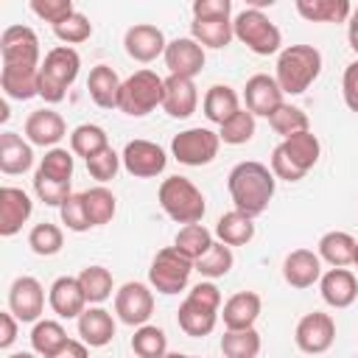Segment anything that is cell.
Segmentation results:
<instances>
[{"label": "cell", "instance_id": "cell-59", "mask_svg": "<svg viewBox=\"0 0 358 358\" xmlns=\"http://www.w3.org/2000/svg\"><path fill=\"white\" fill-rule=\"evenodd\" d=\"M162 358H182V355H179V352H165Z\"/></svg>", "mask_w": 358, "mask_h": 358}, {"label": "cell", "instance_id": "cell-8", "mask_svg": "<svg viewBox=\"0 0 358 358\" xmlns=\"http://www.w3.org/2000/svg\"><path fill=\"white\" fill-rule=\"evenodd\" d=\"M193 271H196V263L185 252H179L176 246H165L151 260L148 282L159 294H179L190 282V274Z\"/></svg>", "mask_w": 358, "mask_h": 358}, {"label": "cell", "instance_id": "cell-14", "mask_svg": "<svg viewBox=\"0 0 358 358\" xmlns=\"http://www.w3.org/2000/svg\"><path fill=\"white\" fill-rule=\"evenodd\" d=\"M8 310L20 322H39L45 310V288L36 277H17L8 288Z\"/></svg>", "mask_w": 358, "mask_h": 358}, {"label": "cell", "instance_id": "cell-9", "mask_svg": "<svg viewBox=\"0 0 358 358\" xmlns=\"http://www.w3.org/2000/svg\"><path fill=\"white\" fill-rule=\"evenodd\" d=\"M218 145H221L218 131L204 129V126H193V129L179 131V134L171 140V154H173L182 165L201 168V165H207V162L215 159Z\"/></svg>", "mask_w": 358, "mask_h": 358}, {"label": "cell", "instance_id": "cell-30", "mask_svg": "<svg viewBox=\"0 0 358 358\" xmlns=\"http://www.w3.org/2000/svg\"><path fill=\"white\" fill-rule=\"evenodd\" d=\"M201 109H204V117L210 123H227L235 112H241V101H238V92L227 84H213L201 101Z\"/></svg>", "mask_w": 358, "mask_h": 358}, {"label": "cell", "instance_id": "cell-29", "mask_svg": "<svg viewBox=\"0 0 358 358\" xmlns=\"http://www.w3.org/2000/svg\"><path fill=\"white\" fill-rule=\"evenodd\" d=\"M34 165V148L25 143L17 131H3L0 134V171L8 176L25 173Z\"/></svg>", "mask_w": 358, "mask_h": 358}, {"label": "cell", "instance_id": "cell-51", "mask_svg": "<svg viewBox=\"0 0 358 358\" xmlns=\"http://www.w3.org/2000/svg\"><path fill=\"white\" fill-rule=\"evenodd\" d=\"M31 11H34L39 20L50 22V28H53L56 22H62L64 17H70L76 8H73L70 0H31Z\"/></svg>", "mask_w": 358, "mask_h": 358}, {"label": "cell", "instance_id": "cell-48", "mask_svg": "<svg viewBox=\"0 0 358 358\" xmlns=\"http://www.w3.org/2000/svg\"><path fill=\"white\" fill-rule=\"evenodd\" d=\"M34 193L39 196V201L42 204H48V207H62L70 196H73V190H70V182H56V179H50V176H45V173H34Z\"/></svg>", "mask_w": 358, "mask_h": 358}, {"label": "cell", "instance_id": "cell-41", "mask_svg": "<svg viewBox=\"0 0 358 358\" xmlns=\"http://www.w3.org/2000/svg\"><path fill=\"white\" fill-rule=\"evenodd\" d=\"M232 263H235L232 246H227V243L215 241V243L210 246V252H207V255H201V257L196 260V271H199L201 277H207V280H215V277L229 274Z\"/></svg>", "mask_w": 358, "mask_h": 358}, {"label": "cell", "instance_id": "cell-50", "mask_svg": "<svg viewBox=\"0 0 358 358\" xmlns=\"http://www.w3.org/2000/svg\"><path fill=\"white\" fill-rule=\"evenodd\" d=\"M59 213H62V224H64L67 229H73V232H84V229L92 227L90 218H87L84 196H81V193H73V196L59 207Z\"/></svg>", "mask_w": 358, "mask_h": 358}, {"label": "cell", "instance_id": "cell-10", "mask_svg": "<svg viewBox=\"0 0 358 358\" xmlns=\"http://www.w3.org/2000/svg\"><path fill=\"white\" fill-rule=\"evenodd\" d=\"M115 313L129 327L148 324L154 313V294L145 282H123L120 291H115Z\"/></svg>", "mask_w": 358, "mask_h": 358}, {"label": "cell", "instance_id": "cell-42", "mask_svg": "<svg viewBox=\"0 0 358 358\" xmlns=\"http://www.w3.org/2000/svg\"><path fill=\"white\" fill-rule=\"evenodd\" d=\"M131 350L137 358H162L168 352V338L157 324H143L131 336Z\"/></svg>", "mask_w": 358, "mask_h": 358}, {"label": "cell", "instance_id": "cell-27", "mask_svg": "<svg viewBox=\"0 0 358 358\" xmlns=\"http://www.w3.org/2000/svg\"><path fill=\"white\" fill-rule=\"evenodd\" d=\"M78 336L87 347H106L115 338V319L106 308L92 305L78 316Z\"/></svg>", "mask_w": 358, "mask_h": 358}, {"label": "cell", "instance_id": "cell-1", "mask_svg": "<svg viewBox=\"0 0 358 358\" xmlns=\"http://www.w3.org/2000/svg\"><path fill=\"white\" fill-rule=\"evenodd\" d=\"M227 187H229V196H232L235 210L243 213V215H249V218H257L260 213H266L268 201L274 199L277 176L263 162L246 159V162H238L229 171Z\"/></svg>", "mask_w": 358, "mask_h": 358}, {"label": "cell", "instance_id": "cell-28", "mask_svg": "<svg viewBox=\"0 0 358 358\" xmlns=\"http://www.w3.org/2000/svg\"><path fill=\"white\" fill-rule=\"evenodd\" d=\"M120 87H123V81L117 78V73L109 64H95L90 70L87 90H90V98H92L95 106H101V109H117Z\"/></svg>", "mask_w": 358, "mask_h": 358}, {"label": "cell", "instance_id": "cell-12", "mask_svg": "<svg viewBox=\"0 0 358 358\" xmlns=\"http://www.w3.org/2000/svg\"><path fill=\"white\" fill-rule=\"evenodd\" d=\"M120 159H123V168L137 179L159 176L165 171V165H168L165 151L151 140H129L123 154H120Z\"/></svg>", "mask_w": 358, "mask_h": 358}, {"label": "cell", "instance_id": "cell-3", "mask_svg": "<svg viewBox=\"0 0 358 358\" xmlns=\"http://www.w3.org/2000/svg\"><path fill=\"white\" fill-rule=\"evenodd\" d=\"M319 154L322 145L313 131L291 134L271 151V173L285 182H299L319 162Z\"/></svg>", "mask_w": 358, "mask_h": 358}, {"label": "cell", "instance_id": "cell-2", "mask_svg": "<svg viewBox=\"0 0 358 358\" xmlns=\"http://www.w3.org/2000/svg\"><path fill=\"white\" fill-rule=\"evenodd\" d=\"M322 73V53L313 45H288L277 56L274 78L282 95H302Z\"/></svg>", "mask_w": 358, "mask_h": 358}, {"label": "cell", "instance_id": "cell-33", "mask_svg": "<svg viewBox=\"0 0 358 358\" xmlns=\"http://www.w3.org/2000/svg\"><path fill=\"white\" fill-rule=\"evenodd\" d=\"M215 238L227 246H246L252 238H255V224L249 215L238 213V210H229L218 218L215 224Z\"/></svg>", "mask_w": 358, "mask_h": 358}, {"label": "cell", "instance_id": "cell-39", "mask_svg": "<svg viewBox=\"0 0 358 358\" xmlns=\"http://www.w3.org/2000/svg\"><path fill=\"white\" fill-rule=\"evenodd\" d=\"M78 282H81V291H84V296H87L90 305H101V302H106L112 296V274L103 266H87V268H81Z\"/></svg>", "mask_w": 358, "mask_h": 358}, {"label": "cell", "instance_id": "cell-7", "mask_svg": "<svg viewBox=\"0 0 358 358\" xmlns=\"http://www.w3.org/2000/svg\"><path fill=\"white\" fill-rule=\"evenodd\" d=\"M232 34H235V39H241L257 56H271L282 45L280 28L260 8H243V11H238V17L232 20Z\"/></svg>", "mask_w": 358, "mask_h": 358}, {"label": "cell", "instance_id": "cell-25", "mask_svg": "<svg viewBox=\"0 0 358 358\" xmlns=\"http://www.w3.org/2000/svg\"><path fill=\"white\" fill-rule=\"evenodd\" d=\"M260 296L255 291H238L224 302L221 319L227 330H249L255 327L257 316H260Z\"/></svg>", "mask_w": 358, "mask_h": 358}, {"label": "cell", "instance_id": "cell-4", "mask_svg": "<svg viewBox=\"0 0 358 358\" xmlns=\"http://www.w3.org/2000/svg\"><path fill=\"white\" fill-rule=\"evenodd\" d=\"M81 56L70 45H59L45 53V62L39 64V98L48 103H59L67 95V87L78 78Z\"/></svg>", "mask_w": 358, "mask_h": 358}, {"label": "cell", "instance_id": "cell-52", "mask_svg": "<svg viewBox=\"0 0 358 358\" xmlns=\"http://www.w3.org/2000/svg\"><path fill=\"white\" fill-rule=\"evenodd\" d=\"M232 3L229 0H196L193 20H229Z\"/></svg>", "mask_w": 358, "mask_h": 358}, {"label": "cell", "instance_id": "cell-18", "mask_svg": "<svg viewBox=\"0 0 358 358\" xmlns=\"http://www.w3.org/2000/svg\"><path fill=\"white\" fill-rule=\"evenodd\" d=\"M34 213V201L25 190L20 187H0V235L3 238H11L22 229V224L31 218Z\"/></svg>", "mask_w": 358, "mask_h": 358}, {"label": "cell", "instance_id": "cell-45", "mask_svg": "<svg viewBox=\"0 0 358 358\" xmlns=\"http://www.w3.org/2000/svg\"><path fill=\"white\" fill-rule=\"evenodd\" d=\"M28 246H31L39 257H50V255L62 252L64 235H62V229H59L56 224L42 221V224H36V227L28 232Z\"/></svg>", "mask_w": 358, "mask_h": 358}, {"label": "cell", "instance_id": "cell-24", "mask_svg": "<svg viewBox=\"0 0 358 358\" xmlns=\"http://www.w3.org/2000/svg\"><path fill=\"white\" fill-rule=\"evenodd\" d=\"M176 322H179V330L185 336H193V338H204L213 333L215 322H218V308H210L193 296H187L179 310H176Z\"/></svg>", "mask_w": 358, "mask_h": 358}, {"label": "cell", "instance_id": "cell-19", "mask_svg": "<svg viewBox=\"0 0 358 358\" xmlns=\"http://www.w3.org/2000/svg\"><path fill=\"white\" fill-rule=\"evenodd\" d=\"M48 305L59 319H78L87 310V296L78 277H56L48 291Z\"/></svg>", "mask_w": 358, "mask_h": 358}, {"label": "cell", "instance_id": "cell-61", "mask_svg": "<svg viewBox=\"0 0 358 358\" xmlns=\"http://www.w3.org/2000/svg\"><path fill=\"white\" fill-rule=\"evenodd\" d=\"M182 358H199V355H182Z\"/></svg>", "mask_w": 358, "mask_h": 358}, {"label": "cell", "instance_id": "cell-40", "mask_svg": "<svg viewBox=\"0 0 358 358\" xmlns=\"http://www.w3.org/2000/svg\"><path fill=\"white\" fill-rule=\"evenodd\" d=\"M106 145H109L106 131H103L101 126H95V123H81V126H76L73 134H70V151L78 154V157H84V159L95 157V154L103 151Z\"/></svg>", "mask_w": 358, "mask_h": 358}, {"label": "cell", "instance_id": "cell-34", "mask_svg": "<svg viewBox=\"0 0 358 358\" xmlns=\"http://www.w3.org/2000/svg\"><path fill=\"white\" fill-rule=\"evenodd\" d=\"M81 196H84V210H87V218H90L92 227H103V224H109L115 218L117 199H115V193L109 187L98 185V187L84 190Z\"/></svg>", "mask_w": 358, "mask_h": 358}, {"label": "cell", "instance_id": "cell-5", "mask_svg": "<svg viewBox=\"0 0 358 358\" xmlns=\"http://www.w3.org/2000/svg\"><path fill=\"white\" fill-rule=\"evenodd\" d=\"M157 199H159V207L165 210V215L176 224H199L204 218V196L201 190L185 179V176H168L162 179L159 190H157Z\"/></svg>", "mask_w": 358, "mask_h": 358}, {"label": "cell", "instance_id": "cell-17", "mask_svg": "<svg viewBox=\"0 0 358 358\" xmlns=\"http://www.w3.org/2000/svg\"><path fill=\"white\" fill-rule=\"evenodd\" d=\"M123 48H126V53H129L134 62L148 64V62H154L157 56L165 53L168 42H165V34H162L157 25L137 22V25H131V28L126 31V36H123Z\"/></svg>", "mask_w": 358, "mask_h": 358}, {"label": "cell", "instance_id": "cell-49", "mask_svg": "<svg viewBox=\"0 0 358 358\" xmlns=\"http://www.w3.org/2000/svg\"><path fill=\"white\" fill-rule=\"evenodd\" d=\"M120 154L112 148V145H106L103 151H98L95 157H90L87 159V171H90V176L92 179H98V182H109V179H115L117 176V171H120Z\"/></svg>", "mask_w": 358, "mask_h": 358}, {"label": "cell", "instance_id": "cell-20", "mask_svg": "<svg viewBox=\"0 0 358 358\" xmlns=\"http://www.w3.org/2000/svg\"><path fill=\"white\" fill-rule=\"evenodd\" d=\"M67 134V123L59 112L53 109H34L25 117V137L31 145L42 148H56V143Z\"/></svg>", "mask_w": 358, "mask_h": 358}, {"label": "cell", "instance_id": "cell-32", "mask_svg": "<svg viewBox=\"0 0 358 358\" xmlns=\"http://www.w3.org/2000/svg\"><path fill=\"white\" fill-rule=\"evenodd\" d=\"M296 11L308 22H347L352 6L350 0H296Z\"/></svg>", "mask_w": 358, "mask_h": 358}, {"label": "cell", "instance_id": "cell-38", "mask_svg": "<svg viewBox=\"0 0 358 358\" xmlns=\"http://www.w3.org/2000/svg\"><path fill=\"white\" fill-rule=\"evenodd\" d=\"M260 352V333L249 330H227L221 336V355L224 358H257Z\"/></svg>", "mask_w": 358, "mask_h": 358}, {"label": "cell", "instance_id": "cell-58", "mask_svg": "<svg viewBox=\"0 0 358 358\" xmlns=\"http://www.w3.org/2000/svg\"><path fill=\"white\" fill-rule=\"evenodd\" d=\"M8 358H36V352H11Z\"/></svg>", "mask_w": 358, "mask_h": 358}, {"label": "cell", "instance_id": "cell-46", "mask_svg": "<svg viewBox=\"0 0 358 358\" xmlns=\"http://www.w3.org/2000/svg\"><path fill=\"white\" fill-rule=\"evenodd\" d=\"M53 34L64 45H78V42H87L92 36V22L81 11H73L70 17H64L62 22L53 25Z\"/></svg>", "mask_w": 358, "mask_h": 358}, {"label": "cell", "instance_id": "cell-13", "mask_svg": "<svg viewBox=\"0 0 358 358\" xmlns=\"http://www.w3.org/2000/svg\"><path fill=\"white\" fill-rule=\"evenodd\" d=\"M3 64H31L39 67V36L28 25H8L0 34Z\"/></svg>", "mask_w": 358, "mask_h": 358}, {"label": "cell", "instance_id": "cell-56", "mask_svg": "<svg viewBox=\"0 0 358 358\" xmlns=\"http://www.w3.org/2000/svg\"><path fill=\"white\" fill-rule=\"evenodd\" d=\"M50 358H90V350H87L84 341H78V338H67Z\"/></svg>", "mask_w": 358, "mask_h": 358}, {"label": "cell", "instance_id": "cell-60", "mask_svg": "<svg viewBox=\"0 0 358 358\" xmlns=\"http://www.w3.org/2000/svg\"><path fill=\"white\" fill-rule=\"evenodd\" d=\"M352 263H355V266H358V243H355V260H352Z\"/></svg>", "mask_w": 358, "mask_h": 358}, {"label": "cell", "instance_id": "cell-47", "mask_svg": "<svg viewBox=\"0 0 358 358\" xmlns=\"http://www.w3.org/2000/svg\"><path fill=\"white\" fill-rule=\"evenodd\" d=\"M36 171L50 176V179H56V182H70V176H73V151L59 148V145L48 148Z\"/></svg>", "mask_w": 358, "mask_h": 358}, {"label": "cell", "instance_id": "cell-57", "mask_svg": "<svg viewBox=\"0 0 358 358\" xmlns=\"http://www.w3.org/2000/svg\"><path fill=\"white\" fill-rule=\"evenodd\" d=\"M347 39H350V48L358 53V6L352 8V14L347 20Z\"/></svg>", "mask_w": 358, "mask_h": 358}, {"label": "cell", "instance_id": "cell-16", "mask_svg": "<svg viewBox=\"0 0 358 358\" xmlns=\"http://www.w3.org/2000/svg\"><path fill=\"white\" fill-rule=\"evenodd\" d=\"M243 101H246V109L255 115V117H271L285 101H282V90L277 84L274 76H266V73H257L246 81L243 87Z\"/></svg>", "mask_w": 358, "mask_h": 358}, {"label": "cell", "instance_id": "cell-21", "mask_svg": "<svg viewBox=\"0 0 358 358\" xmlns=\"http://www.w3.org/2000/svg\"><path fill=\"white\" fill-rule=\"evenodd\" d=\"M282 277L291 288H310L322 280V257L310 249H294L282 260Z\"/></svg>", "mask_w": 358, "mask_h": 358}, {"label": "cell", "instance_id": "cell-35", "mask_svg": "<svg viewBox=\"0 0 358 358\" xmlns=\"http://www.w3.org/2000/svg\"><path fill=\"white\" fill-rule=\"evenodd\" d=\"M190 36L201 48H227L232 34V20H193L190 22Z\"/></svg>", "mask_w": 358, "mask_h": 358}, {"label": "cell", "instance_id": "cell-22", "mask_svg": "<svg viewBox=\"0 0 358 358\" xmlns=\"http://www.w3.org/2000/svg\"><path fill=\"white\" fill-rule=\"evenodd\" d=\"M319 291H322V299L330 308L341 310V308H350L355 302V296H358V280H355V274L350 268H330V271L322 274Z\"/></svg>", "mask_w": 358, "mask_h": 358}, {"label": "cell", "instance_id": "cell-23", "mask_svg": "<svg viewBox=\"0 0 358 358\" xmlns=\"http://www.w3.org/2000/svg\"><path fill=\"white\" fill-rule=\"evenodd\" d=\"M199 106V90L193 84V78H182V76H168L165 78V98H162V109L171 117H190Z\"/></svg>", "mask_w": 358, "mask_h": 358}, {"label": "cell", "instance_id": "cell-37", "mask_svg": "<svg viewBox=\"0 0 358 358\" xmlns=\"http://www.w3.org/2000/svg\"><path fill=\"white\" fill-rule=\"evenodd\" d=\"M67 341V333L62 327V322H53V319H39L31 330V347L36 355L42 358H50L62 344Z\"/></svg>", "mask_w": 358, "mask_h": 358}, {"label": "cell", "instance_id": "cell-31", "mask_svg": "<svg viewBox=\"0 0 358 358\" xmlns=\"http://www.w3.org/2000/svg\"><path fill=\"white\" fill-rule=\"evenodd\" d=\"M355 238L350 232H341V229H333V232H324L319 238V257L327 260L333 268H344L355 260Z\"/></svg>", "mask_w": 358, "mask_h": 358}, {"label": "cell", "instance_id": "cell-6", "mask_svg": "<svg viewBox=\"0 0 358 358\" xmlns=\"http://www.w3.org/2000/svg\"><path fill=\"white\" fill-rule=\"evenodd\" d=\"M162 98H165V78H159L154 70H137L120 87L117 109L131 117H143L157 106H162Z\"/></svg>", "mask_w": 358, "mask_h": 358}, {"label": "cell", "instance_id": "cell-11", "mask_svg": "<svg viewBox=\"0 0 358 358\" xmlns=\"http://www.w3.org/2000/svg\"><path fill=\"white\" fill-rule=\"evenodd\" d=\"M294 341L302 352L308 355H322L333 347L336 341V322L330 313H322V310H313V313H305L299 322H296V330H294Z\"/></svg>", "mask_w": 358, "mask_h": 358}, {"label": "cell", "instance_id": "cell-43", "mask_svg": "<svg viewBox=\"0 0 358 358\" xmlns=\"http://www.w3.org/2000/svg\"><path fill=\"white\" fill-rule=\"evenodd\" d=\"M268 126H271L282 140L291 137V134H299V131H310L308 115H305L299 106H294V103H282V106L268 117Z\"/></svg>", "mask_w": 358, "mask_h": 358}, {"label": "cell", "instance_id": "cell-54", "mask_svg": "<svg viewBox=\"0 0 358 358\" xmlns=\"http://www.w3.org/2000/svg\"><path fill=\"white\" fill-rule=\"evenodd\" d=\"M187 296H193V299H199V302H204V305H210V308H218V310H221V291H218V285H215L213 280L196 282V285L187 291Z\"/></svg>", "mask_w": 358, "mask_h": 358}, {"label": "cell", "instance_id": "cell-44", "mask_svg": "<svg viewBox=\"0 0 358 358\" xmlns=\"http://www.w3.org/2000/svg\"><path fill=\"white\" fill-rule=\"evenodd\" d=\"M218 137L227 145H243V143H249L255 137V115L249 109L235 112L227 123L218 126Z\"/></svg>", "mask_w": 358, "mask_h": 358}, {"label": "cell", "instance_id": "cell-55", "mask_svg": "<svg viewBox=\"0 0 358 358\" xmlns=\"http://www.w3.org/2000/svg\"><path fill=\"white\" fill-rule=\"evenodd\" d=\"M17 338V316L11 310L0 313V350H8Z\"/></svg>", "mask_w": 358, "mask_h": 358}, {"label": "cell", "instance_id": "cell-26", "mask_svg": "<svg viewBox=\"0 0 358 358\" xmlns=\"http://www.w3.org/2000/svg\"><path fill=\"white\" fill-rule=\"evenodd\" d=\"M0 87L14 101H28L39 95V67L31 64H3L0 70Z\"/></svg>", "mask_w": 358, "mask_h": 358}, {"label": "cell", "instance_id": "cell-15", "mask_svg": "<svg viewBox=\"0 0 358 358\" xmlns=\"http://www.w3.org/2000/svg\"><path fill=\"white\" fill-rule=\"evenodd\" d=\"M165 67L171 76L182 78H196L204 67V48L193 36H176L165 48Z\"/></svg>", "mask_w": 358, "mask_h": 358}, {"label": "cell", "instance_id": "cell-53", "mask_svg": "<svg viewBox=\"0 0 358 358\" xmlns=\"http://www.w3.org/2000/svg\"><path fill=\"white\" fill-rule=\"evenodd\" d=\"M341 95H344V103L358 112V62H350L344 67V76H341Z\"/></svg>", "mask_w": 358, "mask_h": 358}, {"label": "cell", "instance_id": "cell-36", "mask_svg": "<svg viewBox=\"0 0 358 358\" xmlns=\"http://www.w3.org/2000/svg\"><path fill=\"white\" fill-rule=\"evenodd\" d=\"M213 243H215V241H213V232H210L204 224H187V227H182V229L176 232V238H173V246H176L179 252H185L193 263H196L201 255H207Z\"/></svg>", "mask_w": 358, "mask_h": 358}]
</instances>
